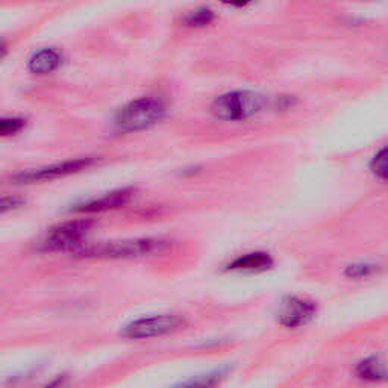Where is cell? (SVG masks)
Listing matches in <instances>:
<instances>
[{
  "mask_svg": "<svg viewBox=\"0 0 388 388\" xmlns=\"http://www.w3.org/2000/svg\"><path fill=\"white\" fill-rule=\"evenodd\" d=\"M95 162V158H76V159H68L64 162H58V164H52L42 169H34L22 171L18 175H14L11 181L14 183H38V182H50L59 178H66L70 175H75V173L83 171L88 169Z\"/></svg>",
  "mask_w": 388,
  "mask_h": 388,
  "instance_id": "obj_7",
  "label": "cell"
},
{
  "mask_svg": "<svg viewBox=\"0 0 388 388\" xmlns=\"http://www.w3.org/2000/svg\"><path fill=\"white\" fill-rule=\"evenodd\" d=\"M93 222L90 219H76L58 224L50 229L46 237L40 241L42 252H71L73 253L80 246H84V240L93 228Z\"/></svg>",
  "mask_w": 388,
  "mask_h": 388,
  "instance_id": "obj_4",
  "label": "cell"
},
{
  "mask_svg": "<svg viewBox=\"0 0 388 388\" xmlns=\"http://www.w3.org/2000/svg\"><path fill=\"white\" fill-rule=\"evenodd\" d=\"M377 272V265L372 262H356L347 265L344 274L351 279H364Z\"/></svg>",
  "mask_w": 388,
  "mask_h": 388,
  "instance_id": "obj_15",
  "label": "cell"
},
{
  "mask_svg": "<svg viewBox=\"0 0 388 388\" xmlns=\"http://www.w3.org/2000/svg\"><path fill=\"white\" fill-rule=\"evenodd\" d=\"M274 260L269 252H250L232 260L224 270L234 273H262L270 270Z\"/></svg>",
  "mask_w": 388,
  "mask_h": 388,
  "instance_id": "obj_9",
  "label": "cell"
},
{
  "mask_svg": "<svg viewBox=\"0 0 388 388\" xmlns=\"http://www.w3.org/2000/svg\"><path fill=\"white\" fill-rule=\"evenodd\" d=\"M231 372L232 369L229 365H220V367H216V369L194 376L191 380L183 381L171 388H217L224 380H226Z\"/></svg>",
  "mask_w": 388,
  "mask_h": 388,
  "instance_id": "obj_12",
  "label": "cell"
},
{
  "mask_svg": "<svg viewBox=\"0 0 388 388\" xmlns=\"http://www.w3.org/2000/svg\"><path fill=\"white\" fill-rule=\"evenodd\" d=\"M6 54H8V46H6L5 42L0 40V59H4Z\"/></svg>",
  "mask_w": 388,
  "mask_h": 388,
  "instance_id": "obj_19",
  "label": "cell"
},
{
  "mask_svg": "<svg viewBox=\"0 0 388 388\" xmlns=\"http://www.w3.org/2000/svg\"><path fill=\"white\" fill-rule=\"evenodd\" d=\"M355 376L363 382L381 384L387 381V364L380 355H370L355 365Z\"/></svg>",
  "mask_w": 388,
  "mask_h": 388,
  "instance_id": "obj_11",
  "label": "cell"
},
{
  "mask_svg": "<svg viewBox=\"0 0 388 388\" xmlns=\"http://www.w3.org/2000/svg\"><path fill=\"white\" fill-rule=\"evenodd\" d=\"M167 105L158 96H145L129 102L114 119V128L119 134H135L149 129L166 117Z\"/></svg>",
  "mask_w": 388,
  "mask_h": 388,
  "instance_id": "obj_2",
  "label": "cell"
},
{
  "mask_svg": "<svg viewBox=\"0 0 388 388\" xmlns=\"http://www.w3.org/2000/svg\"><path fill=\"white\" fill-rule=\"evenodd\" d=\"M370 170L376 178L381 181L387 179V147H381V150L376 153L370 162Z\"/></svg>",
  "mask_w": 388,
  "mask_h": 388,
  "instance_id": "obj_16",
  "label": "cell"
},
{
  "mask_svg": "<svg viewBox=\"0 0 388 388\" xmlns=\"http://www.w3.org/2000/svg\"><path fill=\"white\" fill-rule=\"evenodd\" d=\"M63 64V55L56 49L46 47L38 50L28 61V70L38 76H46L56 71Z\"/></svg>",
  "mask_w": 388,
  "mask_h": 388,
  "instance_id": "obj_10",
  "label": "cell"
},
{
  "mask_svg": "<svg viewBox=\"0 0 388 388\" xmlns=\"http://www.w3.org/2000/svg\"><path fill=\"white\" fill-rule=\"evenodd\" d=\"M68 382H70L68 375H58V376L54 377L52 381L44 384L43 387H40V388H67Z\"/></svg>",
  "mask_w": 388,
  "mask_h": 388,
  "instance_id": "obj_18",
  "label": "cell"
},
{
  "mask_svg": "<svg viewBox=\"0 0 388 388\" xmlns=\"http://www.w3.org/2000/svg\"><path fill=\"white\" fill-rule=\"evenodd\" d=\"M277 320L284 328L298 329L310 325L317 315L315 302L301 296H285L277 306Z\"/></svg>",
  "mask_w": 388,
  "mask_h": 388,
  "instance_id": "obj_6",
  "label": "cell"
},
{
  "mask_svg": "<svg viewBox=\"0 0 388 388\" xmlns=\"http://www.w3.org/2000/svg\"><path fill=\"white\" fill-rule=\"evenodd\" d=\"M264 107L265 99L261 95L248 90H237L214 99L211 112L222 121H244L257 116Z\"/></svg>",
  "mask_w": 388,
  "mask_h": 388,
  "instance_id": "obj_3",
  "label": "cell"
},
{
  "mask_svg": "<svg viewBox=\"0 0 388 388\" xmlns=\"http://www.w3.org/2000/svg\"><path fill=\"white\" fill-rule=\"evenodd\" d=\"M170 243L161 238H135L123 241H105L80 246L73 252L78 258L87 260H132L166 252Z\"/></svg>",
  "mask_w": 388,
  "mask_h": 388,
  "instance_id": "obj_1",
  "label": "cell"
},
{
  "mask_svg": "<svg viewBox=\"0 0 388 388\" xmlns=\"http://www.w3.org/2000/svg\"><path fill=\"white\" fill-rule=\"evenodd\" d=\"M134 194H135L134 188H120L116 191L107 193L100 198H95L79 203V205L73 208V211L83 212V214H99V212L120 210L128 205V203L132 200V198H134Z\"/></svg>",
  "mask_w": 388,
  "mask_h": 388,
  "instance_id": "obj_8",
  "label": "cell"
},
{
  "mask_svg": "<svg viewBox=\"0 0 388 388\" xmlns=\"http://www.w3.org/2000/svg\"><path fill=\"white\" fill-rule=\"evenodd\" d=\"M23 203L25 200L18 196H2L0 198V214L18 210L20 207H23Z\"/></svg>",
  "mask_w": 388,
  "mask_h": 388,
  "instance_id": "obj_17",
  "label": "cell"
},
{
  "mask_svg": "<svg viewBox=\"0 0 388 388\" xmlns=\"http://www.w3.org/2000/svg\"><path fill=\"white\" fill-rule=\"evenodd\" d=\"M214 18H216V13L211 8L200 6L186 17V25L190 28H205L214 22Z\"/></svg>",
  "mask_w": 388,
  "mask_h": 388,
  "instance_id": "obj_13",
  "label": "cell"
},
{
  "mask_svg": "<svg viewBox=\"0 0 388 388\" xmlns=\"http://www.w3.org/2000/svg\"><path fill=\"white\" fill-rule=\"evenodd\" d=\"M186 325V319L178 314H157L132 320L125 326L121 335L128 340H149L178 332L183 329Z\"/></svg>",
  "mask_w": 388,
  "mask_h": 388,
  "instance_id": "obj_5",
  "label": "cell"
},
{
  "mask_svg": "<svg viewBox=\"0 0 388 388\" xmlns=\"http://www.w3.org/2000/svg\"><path fill=\"white\" fill-rule=\"evenodd\" d=\"M26 128V120L20 117H0V137H14Z\"/></svg>",
  "mask_w": 388,
  "mask_h": 388,
  "instance_id": "obj_14",
  "label": "cell"
}]
</instances>
